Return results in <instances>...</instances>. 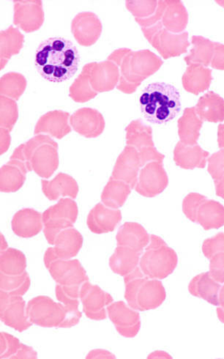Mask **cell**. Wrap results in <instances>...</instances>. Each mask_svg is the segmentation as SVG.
Returning a JSON list of instances; mask_svg holds the SVG:
<instances>
[{"instance_id":"1","label":"cell","mask_w":224,"mask_h":359,"mask_svg":"<svg viewBox=\"0 0 224 359\" xmlns=\"http://www.w3.org/2000/svg\"><path fill=\"white\" fill-rule=\"evenodd\" d=\"M81 56L74 43L62 37L46 39L38 45L35 55V67L47 81L62 83L77 72Z\"/></svg>"},{"instance_id":"2","label":"cell","mask_w":224,"mask_h":359,"mask_svg":"<svg viewBox=\"0 0 224 359\" xmlns=\"http://www.w3.org/2000/svg\"><path fill=\"white\" fill-rule=\"evenodd\" d=\"M144 118L154 125L166 124L181 110V94L177 88L165 83L149 84L139 97Z\"/></svg>"},{"instance_id":"3","label":"cell","mask_w":224,"mask_h":359,"mask_svg":"<svg viewBox=\"0 0 224 359\" xmlns=\"http://www.w3.org/2000/svg\"><path fill=\"white\" fill-rule=\"evenodd\" d=\"M178 263L177 253L161 238L150 236V241L141 256L139 267L149 279L164 280Z\"/></svg>"},{"instance_id":"4","label":"cell","mask_w":224,"mask_h":359,"mask_svg":"<svg viewBox=\"0 0 224 359\" xmlns=\"http://www.w3.org/2000/svg\"><path fill=\"white\" fill-rule=\"evenodd\" d=\"M50 138L39 136L22 148L24 158L30 161L31 170L43 178H50L57 170L59 160L57 144Z\"/></svg>"},{"instance_id":"5","label":"cell","mask_w":224,"mask_h":359,"mask_svg":"<svg viewBox=\"0 0 224 359\" xmlns=\"http://www.w3.org/2000/svg\"><path fill=\"white\" fill-rule=\"evenodd\" d=\"M48 270L69 297L79 299L80 288L84 283L89 281V276L78 259H58Z\"/></svg>"},{"instance_id":"6","label":"cell","mask_w":224,"mask_h":359,"mask_svg":"<svg viewBox=\"0 0 224 359\" xmlns=\"http://www.w3.org/2000/svg\"><path fill=\"white\" fill-rule=\"evenodd\" d=\"M27 313L31 323L43 328H59L66 319L62 304L46 296L31 299L27 304Z\"/></svg>"},{"instance_id":"7","label":"cell","mask_w":224,"mask_h":359,"mask_svg":"<svg viewBox=\"0 0 224 359\" xmlns=\"http://www.w3.org/2000/svg\"><path fill=\"white\" fill-rule=\"evenodd\" d=\"M79 299L83 303L86 317L92 320H105L108 306L114 302L109 293L90 281L84 283L80 288Z\"/></svg>"},{"instance_id":"8","label":"cell","mask_w":224,"mask_h":359,"mask_svg":"<svg viewBox=\"0 0 224 359\" xmlns=\"http://www.w3.org/2000/svg\"><path fill=\"white\" fill-rule=\"evenodd\" d=\"M0 303V318L9 327L23 332L34 325L29 321L27 304L22 297H11L1 290Z\"/></svg>"},{"instance_id":"9","label":"cell","mask_w":224,"mask_h":359,"mask_svg":"<svg viewBox=\"0 0 224 359\" xmlns=\"http://www.w3.org/2000/svg\"><path fill=\"white\" fill-rule=\"evenodd\" d=\"M126 130L127 144H133L139 151L142 166L150 161L163 163L165 156L155 148L150 126L136 121Z\"/></svg>"},{"instance_id":"10","label":"cell","mask_w":224,"mask_h":359,"mask_svg":"<svg viewBox=\"0 0 224 359\" xmlns=\"http://www.w3.org/2000/svg\"><path fill=\"white\" fill-rule=\"evenodd\" d=\"M169 185V178L163 163L152 161L139 174L136 191L143 197L152 198L162 194Z\"/></svg>"},{"instance_id":"11","label":"cell","mask_w":224,"mask_h":359,"mask_svg":"<svg viewBox=\"0 0 224 359\" xmlns=\"http://www.w3.org/2000/svg\"><path fill=\"white\" fill-rule=\"evenodd\" d=\"M121 220L122 212L120 210L108 208L100 203L90 210L87 224L92 233L105 234L113 232Z\"/></svg>"},{"instance_id":"12","label":"cell","mask_w":224,"mask_h":359,"mask_svg":"<svg viewBox=\"0 0 224 359\" xmlns=\"http://www.w3.org/2000/svg\"><path fill=\"white\" fill-rule=\"evenodd\" d=\"M141 167L142 165L140 155L134 149L127 147L118 158L111 177L129 184L134 189L138 182Z\"/></svg>"},{"instance_id":"13","label":"cell","mask_w":224,"mask_h":359,"mask_svg":"<svg viewBox=\"0 0 224 359\" xmlns=\"http://www.w3.org/2000/svg\"><path fill=\"white\" fill-rule=\"evenodd\" d=\"M13 232L23 238H33L43 229V215L33 208H24L13 216Z\"/></svg>"},{"instance_id":"14","label":"cell","mask_w":224,"mask_h":359,"mask_svg":"<svg viewBox=\"0 0 224 359\" xmlns=\"http://www.w3.org/2000/svg\"><path fill=\"white\" fill-rule=\"evenodd\" d=\"M118 246L130 248L143 253L148 246L150 236L142 225L136 222H125L116 236Z\"/></svg>"},{"instance_id":"15","label":"cell","mask_w":224,"mask_h":359,"mask_svg":"<svg viewBox=\"0 0 224 359\" xmlns=\"http://www.w3.org/2000/svg\"><path fill=\"white\" fill-rule=\"evenodd\" d=\"M159 41L153 45L164 59L179 57L187 53L190 46L188 32L175 34L163 28L160 24Z\"/></svg>"},{"instance_id":"16","label":"cell","mask_w":224,"mask_h":359,"mask_svg":"<svg viewBox=\"0 0 224 359\" xmlns=\"http://www.w3.org/2000/svg\"><path fill=\"white\" fill-rule=\"evenodd\" d=\"M71 123L76 132L88 138L99 136L105 126L101 114L92 109L77 111L71 117Z\"/></svg>"},{"instance_id":"17","label":"cell","mask_w":224,"mask_h":359,"mask_svg":"<svg viewBox=\"0 0 224 359\" xmlns=\"http://www.w3.org/2000/svg\"><path fill=\"white\" fill-rule=\"evenodd\" d=\"M209 156L210 153L204 151L198 144L191 146L181 141L176 144L174 151L176 165L184 170L204 169Z\"/></svg>"},{"instance_id":"18","label":"cell","mask_w":224,"mask_h":359,"mask_svg":"<svg viewBox=\"0 0 224 359\" xmlns=\"http://www.w3.org/2000/svg\"><path fill=\"white\" fill-rule=\"evenodd\" d=\"M41 184L46 198L51 201H57L61 197L76 199L79 190L76 180L65 173H59L50 182L42 180Z\"/></svg>"},{"instance_id":"19","label":"cell","mask_w":224,"mask_h":359,"mask_svg":"<svg viewBox=\"0 0 224 359\" xmlns=\"http://www.w3.org/2000/svg\"><path fill=\"white\" fill-rule=\"evenodd\" d=\"M167 298L166 290L158 280L148 279L141 286L137 296L139 312H146L162 306Z\"/></svg>"},{"instance_id":"20","label":"cell","mask_w":224,"mask_h":359,"mask_svg":"<svg viewBox=\"0 0 224 359\" xmlns=\"http://www.w3.org/2000/svg\"><path fill=\"white\" fill-rule=\"evenodd\" d=\"M213 80L212 70L200 64H191L182 77L183 88L198 95L210 88Z\"/></svg>"},{"instance_id":"21","label":"cell","mask_w":224,"mask_h":359,"mask_svg":"<svg viewBox=\"0 0 224 359\" xmlns=\"http://www.w3.org/2000/svg\"><path fill=\"white\" fill-rule=\"evenodd\" d=\"M220 288V284L213 278L210 272L196 276L188 285V290L192 296L202 299L214 306H219L218 295Z\"/></svg>"},{"instance_id":"22","label":"cell","mask_w":224,"mask_h":359,"mask_svg":"<svg viewBox=\"0 0 224 359\" xmlns=\"http://www.w3.org/2000/svg\"><path fill=\"white\" fill-rule=\"evenodd\" d=\"M195 109L203 122L216 123L224 121V100L214 91L207 92L202 96Z\"/></svg>"},{"instance_id":"23","label":"cell","mask_w":224,"mask_h":359,"mask_svg":"<svg viewBox=\"0 0 224 359\" xmlns=\"http://www.w3.org/2000/svg\"><path fill=\"white\" fill-rule=\"evenodd\" d=\"M84 238L74 227L62 231L56 238L54 250L58 259H71L81 250Z\"/></svg>"},{"instance_id":"24","label":"cell","mask_w":224,"mask_h":359,"mask_svg":"<svg viewBox=\"0 0 224 359\" xmlns=\"http://www.w3.org/2000/svg\"><path fill=\"white\" fill-rule=\"evenodd\" d=\"M27 172L24 162L17 161L9 162L1 168L0 190L4 193L18 191L26 181Z\"/></svg>"},{"instance_id":"25","label":"cell","mask_w":224,"mask_h":359,"mask_svg":"<svg viewBox=\"0 0 224 359\" xmlns=\"http://www.w3.org/2000/svg\"><path fill=\"white\" fill-rule=\"evenodd\" d=\"M178 123L181 142L191 146L197 144L203 121L198 116L195 107L185 109Z\"/></svg>"},{"instance_id":"26","label":"cell","mask_w":224,"mask_h":359,"mask_svg":"<svg viewBox=\"0 0 224 359\" xmlns=\"http://www.w3.org/2000/svg\"><path fill=\"white\" fill-rule=\"evenodd\" d=\"M142 254L130 248L118 246L109 259V267L115 273L125 277L139 266Z\"/></svg>"},{"instance_id":"27","label":"cell","mask_w":224,"mask_h":359,"mask_svg":"<svg viewBox=\"0 0 224 359\" xmlns=\"http://www.w3.org/2000/svg\"><path fill=\"white\" fill-rule=\"evenodd\" d=\"M69 113L55 111L46 114L41 118L36 128V134L46 133L61 139L71 132L68 125Z\"/></svg>"},{"instance_id":"28","label":"cell","mask_w":224,"mask_h":359,"mask_svg":"<svg viewBox=\"0 0 224 359\" xmlns=\"http://www.w3.org/2000/svg\"><path fill=\"white\" fill-rule=\"evenodd\" d=\"M197 223L204 231L219 229L224 225V206L217 201L206 200L198 211Z\"/></svg>"},{"instance_id":"29","label":"cell","mask_w":224,"mask_h":359,"mask_svg":"<svg viewBox=\"0 0 224 359\" xmlns=\"http://www.w3.org/2000/svg\"><path fill=\"white\" fill-rule=\"evenodd\" d=\"M139 312L122 301L112 302L107 307L108 317L115 328L130 327L141 323Z\"/></svg>"},{"instance_id":"30","label":"cell","mask_w":224,"mask_h":359,"mask_svg":"<svg viewBox=\"0 0 224 359\" xmlns=\"http://www.w3.org/2000/svg\"><path fill=\"white\" fill-rule=\"evenodd\" d=\"M191 43L193 47L184 58L186 64H200L204 67H209L214 55L215 42L202 36H193Z\"/></svg>"},{"instance_id":"31","label":"cell","mask_w":224,"mask_h":359,"mask_svg":"<svg viewBox=\"0 0 224 359\" xmlns=\"http://www.w3.org/2000/svg\"><path fill=\"white\" fill-rule=\"evenodd\" d=\"M132 189L129 184L110 177L102 194V203L112 209H119L124 205Z\"/></svg>"},{"instance_id":"32","label":"cell","mask_w":224,"mask_h":359,"mask_svg":"<svg viewBox=\"0 0 224 359\" xmlns=\"http://www.w3.org/2000/svg\"><path fill=\"white\" fill-rule=\"evenodd\" d=\"M167 8L163 20L164 26L172 34H183L188 22V14L186 7L180 0L167 1Z\"/></svg>"},{"instance_id":"33","label":"cell","mask_w":224,"mask_h":359,"mask_svg":"<svg viewBox=\"0 0 224 359\" xmlns=\"http://www.w3.org/2000/svg\"><path fill=\"white\" fill-rule=\"evenodd\" d=\"M42 215L43 222L56 219L66 220L75 224L78 215V208L74 199L61 198L56 205L46 210Z\"/></svg>"},{"instance_id":"34","label":"cell","mask_w":224,"mask_h":359,"mask_svg":"<svg viewBox=\"0 0 224 359\" xmlns=\"http://www.w3.org/2000/svg\"><path fill=\"white\" fill-rule=\"evenodd\" d=\"M27 258L19 250L8 248L1 252L0 271L8 276H19L26 272Z\"/></svg>"},{"instance_id":"35","label":"cell","mask_w":224,"mask_h":359,"mask_svg":"<svg viewBox=\"0 0 224 359\" xmlns=\"http://www.w3.org/2000/svg\"><path fill=\"white\" fill-rule=\"evenodd\" d=\"M55 294L57 299L62 304L66 311V319L59 328L69 329L74 327L79 323L83 317L82 313L78 309L80 299L69 297L64 292L62 287L57 284L55 287Z\"/></svg>"},{"instance_id":"36","label":"cell","mask_w":224,"mask_h":359,"mask_svg":"<svg viewBox=\"0 0 224 359\" xmlns=\"http://www.w3.org/2000/svg\"><path fill=\"white\" fill-rule=\"evenodd\" d=\"M31 285L29 273L26 271L19 276H8L0 273V290L11 297H23Z\"/></svg>"},{"instance_id":"37","label":"cell","mask_w":224,"mask_h":359,"mask_svg":"<svg viewBox=\"0 0 224 359\" xmlns=\"http://www.w3.org/2000/svg\"><path fill=\"white\" fill-rule=\"evenodd\" d=\"M206 200L205 196L198 193L188 194L183 202V211L186 217L192 222L197 223L198 211Z\"/></svg>"},{"instance_id":"38","label":"cell","mask_w":224,"mask_h":359,"mask_svg":"<svg viewBox=\"0 0 224 359\" xmlns=\"http://www.w3.org/2000/svg\"><path fill=\"white\" fill-rule=\"evenodd\" d=\"M74 224L66 220L51 219L43 222V234L48 243L53 245L57 236L64 230L74 227Z\"/></svg>"},{"instance_id":"39","label":"cell","mask_w":224,"mask_h":359,"mask_svg":"<svg viewBox=\"0 0 224 359\" xmlns=\"http://www.w3.org/2000/svg\"><path fill=\"white\" fill-rule=\"evenodd\" d=\"M0 358H11L21 347L20 339L6 332L0 334Z\"/></svg>"},{"instance_id":"40","label":"cell","mask_w":224,"mask_h":359,"mask_svg":"<svg viewBox=\"0 0 224 359\" xmlns=\"http://www.w3.org/2000/svg\"><path fill=\"white\" fill-rule=\"evenodd\" d=\"M202 252L209 259L218 253H224V233H219L212 238L204 240Z\"/></svg>"},{"instance_id":"41","label":"cell","mask_w":224,"mask_h":359,"mask_svg":"<svg viewBox=\"0 0 224 359\" xmlns=\"http://www.w3.org/2000/svg\"><path fill=\"white\" fill-rule=\"evenodd\" d=\"M207 171L210 173L214 182L224 176V149H221L208 158Z\"/></svg>"},{"instance_id":"42","label":"cell","mask_w":224,"mask_h":359,"mask_svg":"<svg viewBox=\"0 0 224 359\" xmlns=\"http://www.w3.org/2000/svg\"><path fill=\"white\" fill-rule=\"evenodd\" d=\"M148 279V277L144 276L141 278L134 279L129 283H125V299L126 303L134 309L138 310L137 296L139 290L144 283Z\"/></svg>"},{"instance_id":"43","label":"cell","mask_w":224,"mask_h":359,"mask_svg":"<svg viewBox=\"0 0 224 359\" xmlns=\"http://www.w3.org/2000/svg\"><path fill=\"white\" fill-rule=\"evenodd\" d=\"M18 107L10 101L3 100L1 105V126L11 130L18 119Z\"/></svg>"},{"instance_id":"44","label":"cell","mask_w":224,"mask_h":359,"mask_svg":"<svg viewBox=\"0 0 224 359\" xmlns=\"http://www.w3.org/2000/svg\"><path fill=\"white\" fill-rule=\"evenodd\" d=\"M210 274L218 283H224V253H218L211 259Z\"/></svg>"},{"instance_id":"45","label":"cell","mask_w":224,"mask_h":359,"mask_svg":"<svg viewBox=\"0 0 224 359\" xmlns=\"http://www.w3.org/2000/svg\"><path fill=\"white\" fill-rule=\"evenodd\" d=\"M214 69L224 71V45L215 42V52L211 64Z\"/></svg>"},{"instance_id":"46","label":"cell","mask_w":224,"mask_h":359,"mask_svg":"<svg viewBox=\"0 0 224 359\" xmlns=\"http://www.w3.org/2000/svg\"><path fill=\"white\" fill-rule=\"evenodd\" d=\"M12 359H36L38 358V353L30 346H26L23 344H21V347L19 349L18 352L15 353L12 358Z\"/></svg>"},{"instance_id":"47","label":"cell","mask_w":224,"mask_h":359,"mask_svg":"<svg viewBox=\"0 0 224 359\" xmlns=\"http://www.w3.org/2000/svg\"><path fill=\"white\" fill-rule=\"evenodd\" d=\"M141 323H139L135 325L130 326V327L115 328L117 332L125 338H134L139 332Z\"/></svg>"},{"instance_id":"48","label":"cell","mask_w":224,"mask_h":359,"mask_svg":"<svg viewBox=\"0 0 224 359\" xmlns=\"http://www.w3.org/2000/svg\"><path fill=\"white\" fill-rule=\"evenodd\" d=\"M86 358H116V356L104 349H94L88 354Z\"/></svg>"},{"instance_id":"49","label":"cell","mask_w":224,"mask_h":359,"mask_svg":"<svg viewBox=\"0 0 224 359\" xmlns=\"http://www.w3.org/2000/svg\"><path fill=\"white\" fill-rule=\"evenodd\" d=\"M57 259H58V258L55 252L54 248L47 249L43 257V262L46 268L49 269L51 264Z\"/></svg>"},{"instance_id":"50","label":"cell","mask_w":224,"mask_h":359,"mask_svg":"<svg viewBox=\"0 0 224 359\" xmlns=\"http://www.w3.org/2000/svg\"><path fill=\"white\" fill-rule=\"evenodd\" d=\"M146 276L144 273L142 272L141 268L139 266L131 273L127 274L124 278V283H129L131 280H133L134 279L141 278V277Z\"/></svg>"},{"instance_id":"51","label":"cell","mask_w":224,"mask_h":359,"mask_svg":"<svg viewBox=\"0 0 224 359\" xmlns=\"http://www.w3.org/2000/svg\"><path fill=\"white\" fill-rule=\"evenodd\" d=\"M216 192L218 197L224 200V176L219 181L215 182Z\"/></svg>"},{"instance_id":"52","label":"cell","mask_w":224,"mask_h":359,"mask_svg":"<svg viewBox=\"0 0 224 359\" xmlns=\"http://www.w3.org/2000/svg\"><path fill=\"white\" fill-rule=\"evenodd\" d=\"M218 143L219 149H224V123L218 127Z\"/></svg>"},{"instance_id":"53","label":"cell","mask_w":224,"mask_h":359,"mask_svg":"<svg viewBox=\"0 0 224 359\" xmlns=\"http://www.w3.org/2000/svg\"><path fill=\"white\" fill-rule=\"evenodd\" d=\"M219 306L224 310V285L220 288L218 295Z\"/></svg>"},{"instance_id":"54","label":"cell","mask_w":224,"mask_h":359,"mask_svg":"<svg viewBox=\"0 0 224 359\" xmlns=\"http://www.w3.org/2000/svg\"><path fill=\"white\" fill-rule=\"evenodd\" d=\"M216 312H217V316L219 319V320L224 323V310H223L221 309V307H218L217 309H216Z\"/></svg>"},{"instance_id":"55","label":"cell","mask_w":224,"mask_h":359,"mask_svg":"<svg viewBox=\"0 0 224 359\" xmlns=\"http://www.w3.org/2000/svg\"><path fill=\"white\" fill-rule=\"evenodd\" d=\"M8 249V243L4 235L1 234V252L6 250Z\"/></svg>"}]
</instances>
